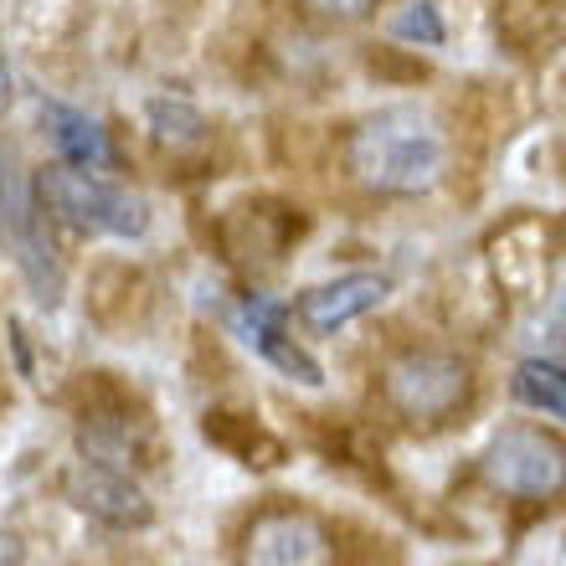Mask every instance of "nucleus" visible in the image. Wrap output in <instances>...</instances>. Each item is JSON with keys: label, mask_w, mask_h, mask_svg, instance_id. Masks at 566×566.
Segmentation results:
<instances>
[{"label": "nucleus", "mask_w": 566, "mask_h": 566, "mask_svg": "<svg viewBox=\"0 0 566 566\" xmlns=\"http://www.w3.org/2000/svg\"><path fill=\"white\" fill-rule=\"evenodd\" d=\"M238 329H242V340L253 345L263 360H273V366L289 376V381H298V387H310V391L325 387V371H319V360H314L310 350H298V345L283 335V310H279V304H269V298L248 294V298H242Z\"/></svg>", "instance_id": "nucleus-8"}, {"label": "nucleus", "mask_w": 566, "mask_h": 566, "mask_svg": "<svg viewBox=\"0 0 566 566\" xmlns=\"http://www.w3.org/2000/svg\"><path fill=\"white\" fill-rule=\"evenodd\" d=\"M149 124H155V139H165V145H196L207 135V119L191 104H170V98L149 104Z\"/></svg>", "instance_id": "nucleus-13"}, {"label": "nucleus", "mask_w": 566, "mask_h": 566, "mask_svg": "<svg viewBox=\"0 0 566 566\" xmlns=\"http://www.w3.org/2000/svg\"><path fill=\"white\" fill-rule=\"evenodd\" d=\"M21 562H27L21 536H15V531H0V566H21Z\"/></svg>", "instance_id": "nucleus-16"}, {"label": "nucleus", "mask_w": 566, "mask_h": 566, "mask_svg": "<svg viewBox=\"0 0 566 566\" xmlns=\"http://www.w3.org/2000/svg\"><path fill=\"white\" fill-rule=\"evenodd\" d=\"M474 376L469 366L438 350H412V356L391 360L387 371V402L402 412L407 422H443L469 402Z\"/></svg>", "instance_id": "nucleus-5"}, {"label": "nucleus", "mask_w": 566, "mask_h": 566, "mask_svg": "<svg viewBox=\"0 0 566 566\" xmlns=\"http://www.w3.org/2000/svg\"><path fill=\"white\" fill-rule=\"evenodd\" d=\"M387 298V279H376V273H350V279H335L325 289H310V294L298 298V314L310 319L314 329H340L360 314H371L376 304Z\"/></svg>", "instance_id": "nucleus-9"}, {"label": "nucleus", "mask_w": 566, "mask_h": 566, "mask_svg": "<svg viewBox=\"0 0 566 566\" xmlns=\"http://www.w3.org/2000/svg\"><path fill=\"white\" fill-rule=\"evenodd\" d=\"M36 201L42 211H52L62 227H73L83 238H139L149 227V207L139 196L119 191V186H104L93 170H77V165H46L42 180H36Z\"/></svg>", "instance_id": "nucleus-2"}, {"label": "nucleus", "mask_w": 566, "mask_h": 566, "mask_svg": "<svg viewBox=\"0 0 566 566\" xmlns=\"http://www.w3.org/2000/svg\"><path fill=\"white\" fill-rule=\"evenodd\" d=\"M42 124H46V135H52V145L62 149V160L67 165H77V170H98V165H108V139L88 114L46 104L42 98Z\"/></svg>", "instance_id": "nucleus-10"}, {"label": "nucleus", "mask_w": 566, "mask_h": 566, "mask_svg": "<svg viewBox=\"0 0 566 566\" xmlns=\"http://www.w3.org/2000/svg\"><path fill=\"white\" fill-rule=\"evenodd\" d=\"M484 484L515 500H552L566 490V443H556L541 428H505L494 432L479 463Z\"/></svg>", "instance_id": "nucleus-4"}, {"label": "nucleus", "mask_w": 566, "mask_h": 566, "mask_svg": "<svg viewBox=\"0 0 566 566\" xmlns=\"http://www.w3.org/2000/svg\"><path fill=\"white\" fill-rule=\"evenodd\" d=\"M67 500L83 515H93V521H104V525H119V531H145L155 521V505L145 500V490H139L135 479L98 459H83L67 474Z\"/></svg>", "instance_id": "nucleus-7"}, {"label": "nucleus", "mask_w": 566, "mask_h": 566, "mask_svg": "<svg viewBox=\"0 0 566 566\" xmlns=\"http://www.w3.org/2000/svg\"><path fill=\"white\" fill-rule=\"evenodd\" d=\"M242 566H335V546L304 510H269L242 536Z\"/></svg>", "instance_id": "nucleus-6"}, {"label": "nucleus", "mask_w": 566, "mask_h": 566, "mask_svg": "<svg viewBox=\"0 0 566 566\" xmlns=\"http://www.w3.org/2000/svg\"><path fill=\"white\" fill-rule=\"evenodd\" d=\"M391 36H397V42H418V46H443V21H438V6L412 0V6L391 21Z\"/></svg>", "instance_id": "nucleus-14"}, {"label": "nucleus", "mask_w": 566, "mask_h": 566, "mask_svg": "<svg viewBox=\"0 0 566 566\" xmlns=\"http://www.w3.org/2000/svg\"><path fill=\"white\" fill-rule=\"evenodd\" d=\"M11 62H6V46H0V114H6V108H11Z\"/></svg>", "instance_id": "nucleus-17"}, {"label": "nucleus", "mask_w": 566, "mask_h": 566, "mask_svg": "<svg viewBox=\"0 0 566 566\" xmlns=\"http://www.w3.org/2000/svg\"><path fill=\"white\" fill-rule=\"evenodd\" d=\"M207 438H217L222 448H232L242 463H279L283 459V448L279 438H269V432L258 428L253 418H238V412H211L207 418Z\"/></svg>", "instance_id": "nucleus-12"}, {"label": "nucleus", "mask_w": 566, "mask_h": 566, "mask_svg": "<svg viewBox=\"0 0 566 566\" xmlns=\"http://www.w3.org/2000/svg\"><path fill=\"white\" fill-rule=\"evenodd\" d=\"M0 242L6 253L15 258V269L27 279L31 298L42 310H57L62 298V263H57V248L46 238V211L36 201V191L27 186L15 155H0Z\"/></svg>", "instance_id": "nucleus-3"}, {"label": "nucleus", "mask_w": 566, "mask_h": 566, "mask_svg": "<svg viewBox=\"0 0 566 566\" xmlns=\"http://www.w3.org/2000/svg\"><path fill=\"white\" fill-rule=\"evenodd\" d=\"M510 391L515 402L536 407V412H552L566 422V366L562 360H521L515 376H510Z\"/></svg>", "instance_id": "nucleus-11"}, {"label": "nucleus", "mask_w": 566, "mask_h": 566, "mask_svg": "<svg viewBox=\"0 0 566 566\" xmlns=\"http://www.w3.org/2000/svg\"><path fill=\"white\" fill-rule=\"evenodd\" d=\"M314 15H335V21H356V15H366L376 6V0H304Z\"/></svg>", "instance_id": "nucleus-15"}, {"label": "nucleus", "mask_w": 566, "mask_h": 566, "mask_svg": "<svg viewBox=\"0 0 566 566\" xmlns=\"http://www.w3.org/2000/svg\"><path fill=\"white\" fill-rule=\"evenodd\" d=\"M350 176L376 196H422L448 170V139L432 114L412 104L381 108L345 145Z\"/></svg>", "instance_id": "nucleus-1"}]
</instances>
